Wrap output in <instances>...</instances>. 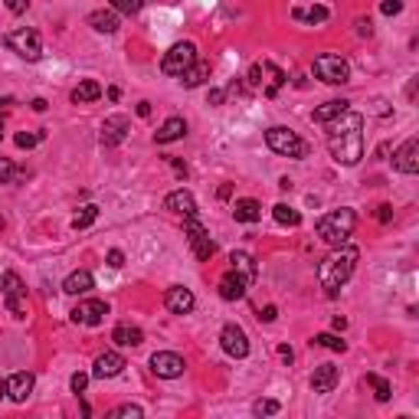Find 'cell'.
<instances>
[{
	"label": "cell",
	"mask_w": 419,
	"mask_h": 419,
	"mask_svg": "<svg viewBox=\"0 0 419 419\" xmlns=\"http://www.w3.org/2000/svg\"><path fill=\"white\" fill-rule=\"evenodd\" d=\"M194 60H197V46H194V43H174L171 50L164 52L161 72H164V76H180V72H184V69H187Z\"/></svg>",
	"instance_id": "obj_8"
},
{
	"label": "cell",
	"mask_w": 419,
	"mask_h": 419,
	"mask_svg": "<svg viewBox=\"0 0 419 419\" xmlns=\"http://www.w3.org/2000/svg\"><path fill=\"white\" fill-rule=\"evenodd\" d=\"M386 13V17H396V13H400L403 10V0H384V7H380Z\"/></svg>",
	"instance_id": "obj_43"
},
{
	"label": "cell",
	"mask_w": 419,
	"mask_h": 419,
	"mask_svg": "<svg viewBox=\"0 0 419 419\" xmlns=\"http://www.w3.org/2000/svg\"><path fill=\"white\" fill-rule=\"evenodd\" d=\"M367 384L374 386V396H376L380 403L390 400V384H386V380H384L380 374H367Z\"/></svg>",
	"instance_id": "obj_36"
},
{
	"label": "cell",
	"mask_w": 419,
	"mask_h": 419,
	"mask_svg": "<svg viewBox=\"0 0 419 419\" xmlns=\"http://www.w3.org/2000/svg\"><path fill=\"white\" fill-rule=\"evenodd\" d=\"M0 396H7V380H0Z\"/></svg>",
	"instance_id": "obj_56"
},
{
	"label": "cell",
	"mask_w": 419,
	"mask_h": 419,
	"mask_svg": "<svg viewBox=\"0 0 419 419\" xmlns=\"http://www.w3.org/2000/svg\"><path fill=\"white\" fill-rule=\"evenodd\" d=\"M272 216H275V223H282V226H298V223H301V213H298V210H291L289 203H275L272 206Z\"/></svg>",
	"instance_id": "obj_31"
},
{
	"label": "cell",
	"mask_w": 419,
	"mask_h": 419,
	"mask_svg": "<svg viewBox=\"0 0 419 419\" xmlns=\"http://www.w3.org/2000/svg\"><path fill=\"white\" fill-rule=\"evenodd\" d=\"M328 151L341 167H354L364 157V115L357 111H344L341 118H334L328 131Z\"/></svg>",
	"instance_id": "obj_1"
},
{
	"label": "cell",
	"mask_w": 419,
	"mask_h": 419,
	"mask_svg": "<svg viewBox=\"0 0 419 419\" xmlns=\"http://www.w3.org/2000/svg\"><path fill=\"white\" fill-rule=\"evenodd\" d=\"M4 43H7V50H13L20 60H26V62H36L43 56V40H40V33H36L33 26H20V30L7 33Z\"/></svg>",
	"instance_id": "obj_6"
},
{
	"label": "cell",
	"mask_w": 419,
	"mask_h": 419,
	"mask_svg": "<svg viewBox=\"0 0 419 419\" xmlns=\"http://www.w3.org/2000/svg\"><path fill=\"white\" fill-rule=\"evenodd\" d=\"M108 265H111V269H121V265H125V252H121V249H111V252H108Z\"/></svg>",
	"instance_id": "obj_47"
},
{
	"label": "cell",
	"mask_w": 419,
	"mask_h": 419,
	"mask_svg": "<svg viewBox=\"0 0 419 419\" xmlns=\"http://www.w3.org/2000/svg\"><path fill=\"white\" fill-rule=\"evenodd\" d=\"M105 315H108V305H105L102 298H86V301H79L76 308L69 311V318H72L76 325H86V328L102 325Z\"/></svg>",
	"instance_id": "obj_10"
},
{
	"label": "cell",
	"mask_w": 419,
	"mask_h": 419,
	"mask_svg": "<svg viewBox=\"0 0 419 419\" xmlns=\"http://www.w3.org/2000/svg\"><path fill=\"white\" fill-rule=\"evenodd\" d=\"M86 23L92 26L95 33L108 36V33H115V30H118V13H115V10H92Z\"/></svg>",
	"instance_id": "obj_24"
},
{
	"label": "cell",
	"mask_w": 419,
	"mask_h": 419,
	"mask_svg": "<svg viewBox=\"0 0 419 419\" xmlns=\"http://www.w3.org/2000/svg\"><path fill=\"white\" fill-rule=\"evenodd\" d=\"M69 386H72V393H86V386H89V374H72Z\"/></svg>",
	"instance_id": "obj_42"
},
{
	"label": "cell",
	"mask_w": 419,
	"mask_h": 419,
	"mask_svg": "<svg viewBox=\"0 0 419 419\" xmlns=\"http://www.w3.org/2000/svg\"><path fill=\"white\" fill-rule=\"evenodd\" d=\"M279 410H282V403H279V400H259L256 406H252L256 416H275Z\"/></svg>",
	"instance_id": "obj_40"
},
{
	"label": "cell",
	"mask_w": 419,
	"mask_h": 419,
	"mask_svg": "<svg viewBox=\"0 0 419 419\" xmlns=\"http://www.w3.org/2000/svg\"><path fill=\"white\" fill-rule=\"evenodd\" d=\"M164 305H167L171 315H190L194 305H197V298H194V291L184 289V285H171V289L164 291Z\"/></svg>",
	"instance_id": "obj_14"
},
{
	"label": "cell",
	"mask_w": 419,
	"mask_h": 419,
	"mask_svg": "<svg viewBox=\"0 0 419 419\" xmlns=\"http://www.w3.org/2000/svg\"><path fill=\"white\" fill-rule=\"evenodd\" d=\"M4 4L10 13H26V7H30V0H4Z\"/></svg>",
	"instance_id": "obj_45"
},
{
	"label": "cell",
	"mask_w": 419,
	"mask_h": 419,
	"mask_svg": "<svg viewBox=\"0 0 419 419\" xmlns=\"http://www.w3.org/2000/svg\"><path fill=\"white\" fill-rule=\"evenodd\" d=\"M206 79H210V62H206V60H194L187 69H184V72H180V82H184L187 89L203 86Z\"/></svg>",
	"instance_id": "obj_23"
},
{
	"label": "cell",
	"mask_w": 419,
	"mask_h": 419,
	"mask_svg": "<svg viewBox=\"0 0 419 419\" xmlns=\"http://www.w3.org/2000/svg\"><path fill=\"white\" fill-rule=\"evenodd\" d=\"M265 145L272 147L275 155L295 157V161L308 155V145H305V141H301V138L295 135L291 128H285V125H272V128L265 131Z\"/></svg>",
	"instance_id": "obj_5"
},
{
	"label": "cell",
	"mask_w": 419,
	"mask_h": 419,
	"mask_svg": "<svg viewBox=\"0 0 419 419\" xmlns=\"http://www.w3.org/2000/svg\"><path fill=\"white\" fill-rule=\"evenodd\" d=\"M249 279H242V275H236L230 269V272L220 279V298L223 301H240V298H246V291H249Z\"/></svg>",
	"instance_id": "obj_17"
},
{
	"label": "cell",
	"mask_w": 419,
	"mask_h": 419,
	"mask_svg": "<svg viewBox=\"0 0 419 419\" xmlns=\"http://www.w3.org/2000/svg\"><path fill=\"white\" fill-rule=\"evenodd\" d=\"M99 220V206H82V213H76V220H72V230H89L92 223Z\"/></svg>",
	"instance_id": "obj_34"
},
{
	"label": "cell",
	"mask_w": 419,
	"mask_h": 419,
	"mask_svg": "<svg viewBox=\"0 0 419 419\" xmlns=\"http://www.w3.org/2000/svg\"><path fill=\"white\" fill-rule=\"evenodd\" d=\"M275 318H279V308H275V305H265V308L259 311V321H275Z\"/></svg>",
	"instance_id": "obj_48"
},
{
	"label": "cell",
	"mask_w": 419,
	"mask_h": 419,
	"mask_svg": "<svg viewBox=\"0 0 419 419\" xmlns=\"http://www.w3.org/2000/svg\"><path fill=\"white\" fill-rule=\"evenodd\" d=\"M30 393H33V374L30 370H20V374H13L7 380V396L13 403H26Z\"/></svg>",
	"instance_id": "obj_19"
},
{
	"label": "cell",
	"mask_w": 419,
	"mask_h": 419,
	"mask_svg": "<svg viewBox=\"0 0 419 419\" xmlns=\"http://www.w3.org/2000/svg\"><path fill=\"white\" fill-rule=\"evenodd\" d=\"M184 135H187V121L180 118V115H174V118H167L161 128L155 131V141L157 145H171V141H180Z\"/></svg>",
	"instance_id": "obj_21"
},
{
	"label": "cell",
	"mask_w": 419,
	"mask_h": 419,
	"mask_svg": "<svg viewBox=\"0 0 419 419\" xmlns=\"http://www.w3.org/2000/svg\"><path fill=\"white\" fill-rule=\"evenodd\" d=\"M311 344H315V347H328V351H334V354L347 351V344H344L337 334H315V337H311Z\"/></svg>",
	"instance_id": "obj_33"
},
{
	"label": "cell",
	"mask_w": 419,
	"mask_h": 419,
	"mask_svg": "<svg viewBox=\"0 0 419 419\" xmlns=\"http://www.w3.org/2000/svg\"><path fill=\"white\" fill-rule=\"evenodd\" d=\"M0 141H4V131H0Z\"/></svg>",
	"instance_id": "obj_57"
},
{
	"label": "cell",
	"mask_w": 419,
	"mask_h": 419,
	"mask_svg": "<svg viewBox=\"0 0 419 419\" xmlns=\"http://www.w3.org/2000/svg\"><path fill=\"white\" fill-rule=\"evenodd\" d=\"M125 367H128V364H125V357H121V354L105 351V354H99V357H95L92 376H95V380H111V376H118Z\"/></svg>",
	"instance_id": "obj_15"
},
{
	"label": "cell",
	"mask_w": 419,
	"mask_h": 419,
	"mask_svg": "<svg viewBox=\"0 0 419 419\" xmlns=\"http://www.w3.org/2000/svg\"><path fill=\"white\" fill-rule=\"evenodd\" d=\"M354 226H357V213L347 210V206H341V210H331V213L321 216V220L315 223V233H318V240L334 249V246H344V242L351 240Z\"/></svg>",
	"instance_id": "obj_3"
},
{
	"label": "cell",
	"mask_w": 419,
	"mask_h": 419,
	"mask_svg": "<svg viewBox=\"0 0 419 419\" xmlns=\"http://www.w3.org/2000/svg\"><path fill=\"white\" fill-rule=\"evenodd\" d=\"M344 328H347V318L337 315V318H334V331H344Z\"/></svg>",
	"instance_id": "obj_54"
},
{
	"label": "cell",
	"mask_w": 419,
	"mask_h": 419,
	"mask_svg": "<svg viewBox=\"0 0 419 419\" xmlns=\"http://www.w3.org/2000/svg\"><path fill=\"white\" fill-rule=\"evenodd\" d=\"M226 102V92L223 89H210V95H206V105H223Z\"/></svg>",
	"instance_id": "obj_46"
},
{
	"label": "cell",
	"mask_w": 419,
	"mask_h": 419,
	"mask_svg": "<svg viewBox=\"0 0 419 419\" xmlns=\"http://www.w3.org/2000/svg\"><path fill=\"white\" fill-rule=\"evenodd\" d=\"M347 108H351V102H344V99H331V102L318 105V108L311 111V118H315L318 125H331V121H334V118H341Z\"/></svg>",
	"instance_id": "obj_22"
},
{
	"label": "cell",
	"mask_w": 419,
	"mask_h": 419,
	"mask_svg": "<svg viewBox=\"0 0 419 419\" xmlns=\"http://www.w3.org/2000/svg\"><path fill=\"white\" fill-rule=\"evenodd\" d=\"M111 341L118 344V347H138V344L145 341V331L135 325H118L111 331Z\"/></svg>",
	"instance_id": "obj_27"
},
{
	"label": "cell",
	"mask_w": 419,
	"mask_h": 419,
	"mask_svg": "<svg viewBox=\"0 0 419 419\" xmlns=\"http://www.w3.org/2000/svg\"><path fill=\"white\" fill-rule=\"evenodd\" d=\"M230 194H233V187H230V184H223V187H220V200H230Z\"/></svg>",
	"instance_id": "obj_55"
},
{
	"label": "cell",
	"mask_w": 419,
	"mask_h": 419,
	"mask_svg": "<svg viewBox=\"0 0 419 419\" xmlns=\"http://www.w3.org/2000/svg\"><path fill=\"white\" fill-rule=\"evenodd\" d=\"M357 33H360V36H370V33H374V26H370V20H357Z\"/></svg>",
	"instance_id": "obj_49"
},
{
	"label": "cell",
	"mask_w": 419,
	"mask_h": 419,
	"mask_svg": "<svg viewBox=\"0 0 419 419\" xmlns=\"http://www.w3.org/2000/svg\"><path fill=\"white\" fill-rule=\"evenodd\" d=\"M141 416H145V410H141V406H135V403L115 406V410L108 413V419H141Z\"/></svg>",
	"instance_id": "obj_37"
},
{
	"label": "cell",
	"mask_w": 419,
	"mask_h": 419,
	"mask_svg": "<svg viewBox=\"0 0 419 419\" xmlns=\"http://www.w3.org/2000/svg\"><path fill=\"white\" fill-rule=\"evenodd\" d=\"M92 285H95L92 272H89V269H76V272L66 279L62 291H66V295H86V291H92Z\"/></svg>",
	"instance_id": "obj_25"
},
{
	"label": "cell",
	"mask_w": 419,
	"mask_h": 419,
	"mask_svg": "<svg viewBox=\"0 0 419 419\" xmlns=\"http://www.w3.org/2000/svg\"><path fill=\"white\" fill-rule=\"evenodd\" d=\"M279 357H282L285 364H291V357H295V354H291V347H289V344H282V347H279Z\"/></svg>",
	"instance_id": "obj_50"
},
{
	"label": "cell",
	"mask_w": 419,
	"mask_h": 419,
	"mask_svg": "<svg viewBox=\"0 0 419 419\" xmlns=\"http://www.w3.org/2000/svg\"><path fill=\"white\" fill-rule=\"evenodd\" d=\"M376 220H380V223H390V220H393V206H390V203H380V206H376Z\"/></svg>",
	"instance_id": "obj_44"
},
{
	"label": "cell",
	"mask_w": 419,
	"mask_h": 419,
	"mask_svg": "<svg viewBox=\"0 0 419 419\" xmlns=\"http://www.w3.org/2000/svg\"><path fill=\"white\" fill-rule=\"evenodd\" d=\"M337 380H341V370L334 367V364H321L311 374V390L315 393H331L334 386H337Z\"/></svg>",
	"instance_id": "obj_20"
},
{
	"label": "cell",
	"mask_w": 419,
	"mask_h": 419,
	"mask_svg": "<svg viewBox=\"0 0 419 419\" xmlns=\"http://www.w3.org/2000/svg\"><path fill=\"white\" fill-rule=\"evenodd\" d=\"M102 95V86L95 82V79H82L76 89H72V102L76 105H86V102H95Z\"/></svg>",
	"instance_id": "obj_29"
},
{
	"label": "cell",
	"mask_w": 419,
	"mask_h": 419,
	"mask_svg": "<svg viewBox=\"0 0 419 419\" xmlns=\"http://www.w3.org/2000/svg\"><path fill=\"white\" fill-rule=\"evenodd\" d=\"M259 216H262L259 200L246 197V200H236V203H233V220H236V223H256Z\"/></svg>",
	"instance_id": "obj_26"
},
{
	"label": "cell",
	"mask_w": 419,
	"mask_h": 419,
	"mask_svg": "<svg viewBox=\"0 0 419 419\" xmlns=\"http://www.w3.org/2000/svg\"><path fill=\"white\" fill-rule=\"evenodd\" d=\"M230 269L236 275H242V279H249V282H256V259L249 256V252H233L230 256Z\"/></svg>",
	"instance_id": "obj_28"
},
{
	"label": "cell",
	"mask_w": 419,
	"mask_h": 419,
	"mask_svg": "<svg viewBox=\"0 0 419 419\" xmlns=\"http://www.w3.org/2000/svg\"><path fill=\"white\" fill-rule=\"evenodd\" d=\"M184 357L174 351H157L155 357H151V370H155L157 376H164V380H177L180 374H184Z\"/></svg>",
	"instance_id": "obj_12"
},
{
	"label": "cell",
	"mask_w": 419,
	"mask_h": 419,
	"mask_svg": "<svg viewBox=\"0 0 419 419\" xmlns=\"http://www.w3.org/2000/svg\"><path fill=\"white\" fill-rule=\"evenodd\" d=\"M40 141H43V131H20V135H17V147H23V151L36 147Z\"/></svg>",
	"instance_id": "obj_39"
},
{
	"label": "cell",
	"mask_w": 419,
	"mask_h": 419,
	"mask_svg": "<svg viewBox=\"0 0 419 419\" xmlns=\"http://www.w3.org/2000/svg\"><path fill=\"white\" fill-rule=\"evenodd\" d=\"M315 76L328 86H344V82H351V62L344 60L341 52H321L315 56Z\"/></svg>",
	"instance_id": "obj_4"
},
{
	"label": "cell",
	"mask_w": 419,
	"mask_h": 419,
	"mask_svg": "<svg viewBox=\"0 0 419 419\" xmlns=\"http://www.w3.org/2000/svg\"><path fill=\"white\" fill-rule=\"evenodd\" d=\"M262 76H265V62H256V66L249 69V86H252V89L262 86Z\"/></svg>",
	"instance_id": "obj_41"
},
{
	"label": "cell",
	"mask_w": 419,
	"mask_h": 419,
	"mask_svg": "<svg viewBox=\"0 0 419 419\" xmlns=\"http://www.w3.org/2000/svg\"><path fill=\"white\" fill-rule=\"evenodd\" d=\"M357 259L360 252L354 246H334L331 252H328L321 262H318V282H321V289H325V295H337L341 291V285L347 282L354 275V269H357Z\"/></svg>",
	"instance_id": "obj_2"
},
{
	"label": "cell",
	"mask_w": 419,
	"mask_h": 419,
	"mask_svg": "<svg viewBox=\"0 0 419 419\" xmlns=\"http://www.w3.org/2000/svg\"><path fill=\"white\" fill-rule=\"evenodd\" d=\"M30 108H33V111H46V108H50V102H46V99H33Z\"/></svg>",
	"instance_id": "obj_51"
},
{
	"label": "cell",
	"mask_w": 419,
	"mask_h": 419,
	"mask_svg": "<svg viewBox=\"0 0 419 419\" xmlns=\"http://www.w3.org/2000/svg\"><path fill=\"white\" fill-rule=\"evenodd\" d=\"M23 177V171H20L13 161H7V157H0V184H13V180Z\"/></svg>",
	"instance_id": "obj_35"
},
{
	"label": "cell",
	"mask_w": 419,
	"mask_h": 419,
	"mask_svg": "<svg viewBox=\"0 0 419 419\" xmlns=\"http://www.w3.org/2000/svg\"><path fill=\"white\" fill-rule=\"evenodd\" d=\"M171 164H174V171H177V174H180V177H187V164H180V161H177V157H174V161H171Z\"/></svg>",
	"instance_id": "obj_53"
},
{
	"label": "cell",
	"mask_w": 419,
	"mask_h": 419,
	"mask_svg": "<svg viewBox=\"0 0 419 419\" xmlns=\"http://www.w3.org/2000/svg\"><path fill=\"white\" fill-rule=\"evenodd\" d=\"M220 344H223V351L230 354V357H246L249 354V337H246V331H242L240 325H223Z\"/></svg>",
	"instance_id": "obj_13"
},
{
	"label": "cell",
	"mask_w": 419,
	"mask_h": 419,
	"mask_svg": "<svg viewBox=\"0 0 419 419\" xmlns=\"http://www.w3.org/2000/svg\"><path fill=\"white\" fill-rule=\"evenodd\" d=\"M131 131V118L128 115H108L102 121V145L105 147H118Z\"/></svg>",
	"instance_id": "obj_11"
},
{
	"label": "cell",
	"mask_w": 419,
	"mask_h": 419,
	"mask_svg": "<svg viewBox=\"0 0 419 419\" xmlns=\"http://www.w3.org/2000/svg\"><path fill=\"white\" fill-rule=\"evenodd\" d=\"M0 230H4V220H0Z\"/></svg>",
	"instance_id": "obj_58"
},
{
	"label": "cell",
	"mask_w": 419,
	"mask_h": 419,
	"mask_svg": "<svg viewBox=\"0 0 419 419\" xmlns=\"http://www.w3.org/2000/svg\"><path fill=\"white\" fill-rule=\"evenodd\" d=\"M393 167L400 174H419V138L403 141L400 151L393 155Z\"/></svg>",
	"instance_id": "obj_16"
},
{
	"label": "cell",
	"mask_w": 419,
	"mask_h": 419,
	"mask_svg": "<svg viewBox=\"0 0 419 419\" xmlns=\"http://www.w3.org/2000/svg\"><path fill=\"white\" fill-rule=\"evenodd\" d=\"M141 7H145V0H111V10H115V13H125V17H135Z\"/></svg>",
	"instance_id": "obj_38"
},
{
	"label": "cell",
	"mask_w": 419,
	"mask_h": 419,
	"mask_svg": "<svg viewBox=\"0 0 419 419\" xmlns=\"http://www.w3.org/2000/svg\"><path fill=\"white\" fill-rule=\"evenodd\" d=\"M164 210H171V213H180V216H197V200L190 190H174L164 197Z\"/></svg>",
	"instance_id": "obj_18"
},
{
	"label": "cell",
	"mask_w": 419,
	"mask_h": 419,
	"mask_svg": "<svg viewBox=\"0 0 419 419\" xmlns=\"http://www.w3.org/2000/svg\"><path fill=\"white\" fill-rule=\"evenodd\" d=\"M151 115V102H138V118H147Z\"/></svg>",
	"instance_id": "obj_52"
},
{
	"label": "cell",
	"mask_w": 419,
	"mask_h": 419,
	"mask_svg": "<svg viewBox=\"0 0 419 419\" xmlns=\"http://www.w3.org/2000/svg\"><path fill=\"white\" fill-rule=\"evenodd\" d=\"M291 17L298 20V23H325L328 7H321V4H315V7H295L291 10Z\"/></svg>",
	"instance_id": "obj_30"
},
{
	"label": "cell",
	"mask_w": 419,
	"mask_h": 419,
	"mask_svg": "<svg viewBox=\"0 0 419 419\" xmlns=\"http://www.w3.org/2000/svg\"><path fill=\"white\" fill-rule=\"evenodd\" d=\"M265 72H269V89H265V95H269V99H275V95H279V89L285 86V82H289V79H285V72L279 66H272V62H265Z\"/></svg>",
	"instance_id": "obj_32"
},
{
	"label": "cell",
	"mask_w": 419,
	"mask_h": 419,
	"mask_svg": "<svg viewBox=\"0 0 419 419\" xmlns=\"http://www.w3.org/2000/svg\"><path fill=\"white\" fill-rule=\"evenodd\" d=\"M184 230H187V242H190V249H194V256L200 259V262H210L213 259V252H216V242L210 240V233L203 230V223L197 220V216H184Z\"/></svg>",
	"instance_id": "obj_7"
},
{
	"label": "cell",
	"mask_w": 419,
	"mask_h": 419,
	"mask_svg": "<svg viewBox=\"0 0 419 419\" xmlns=\"http://www.w3.org/2000/svg\"><path fill=\"white\" fill-rule=\"evenodd\" d=\"M0 285H4V301H7V308L13 318H26V289L23 282H20L17 272H7L4 279H0Z\"/></svg>",
	"instance_id": "obj_9"
}]
</instances>
